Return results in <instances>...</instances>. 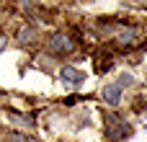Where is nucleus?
Segmentation results:
<instances>
[{"mask_svg": "<svg viewBox=\"0 0 147 142\" xmlns=\"http://www.w3.org/2000/svg\"><path fill=\"white\" fill-rule=\"evenodd\" d=\"M75 49V41L70 39V34H54L49 39V52L52 54H67Z\"/></svg>", "mask_w": 147, "mask_h": 142, "instance_id": "f03ea898", "label": "nucleus"}, {"mask_svg": "<svg viewBox=\"0 0 147 142\" xmlns=\"http://www.w3.org/2000/svg\"><path fill=\"white\" fill-rule=\"evenodd\" d=\"M129 83H134V78H132L129 72L119 75V80H116V83H111V85H106V88H103V101H106L109 106H119V101H121V91H124Z\"/></svg>", "mask_w": 147, "mask_h": 142, "instance_id": "f257e3e1", "label": "nucleus"}, {"mask_svg": "<svg viewBox=\"0 0 147 142\" xmlns=\"http://www.w3.org/2000/svg\"><path fill=\"white\" fill-rule=\"evenodd\" d=\"M13 142H31V140H23V137H13Z\"/></svg>", "mask_w": 147, "mask_h": 142, "instance_id": "423d86ee", "label": "nucleus"}, {"mask_svg": "<svg viewBox=\"0 0 147 142\" xmlns=\"http://www.w3.org/2000/svg\"><path fill=\"white\" fill-rule=\"evenodd\" d=\"M116 41H119V47H134V44H137V31H134V28H124V31L116 36Z\"/></svg>", "mask_w": 147, "mask_h": 142, "instance_id": "39448f33", "label": "nucleus"}, {"mask_svg": "<svg viewBox=\"0 0 147 142\" xmlns=\"http://www.w3.org/2000/svg\"><path fill=\"white\" fill-rule=\"evenodd\" d=\"M59 78H62V83H65V85H80L85 75H83L80 70H75V67H62Z\"/></svg>", "mask_w": 147, "mask_h": 142, "instance_id": "20e7f679", "label": "nucleus"}, {"mask_svg": "<svg viewBox=\"0 0 147 142\" xmlns=\"http://www.w3.org/2000/svg\"><path fill=\"white\" fill-rule=\"evenodd\" d=\"M132 132V127L124 122V119H119V116H111L109 119V137L111 140H121V137H127Z\"/></svg>", "mask_w": 147, "mask_h": 142, "instance_id": "7ed1b4c3", "label": "nucleus"}]
</instances>
